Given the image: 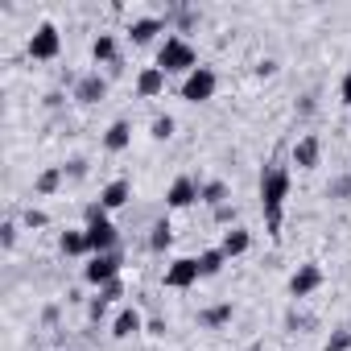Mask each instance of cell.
<instances>
[{"instance_id":"obj_20","label":"cell","mask_w":351,"mask_h":351,"mask_svg":"<svg viewBox=\"0 0 351 351\" xmlns=\"http://www.w3.org/2000/svg\"><path fill=\"white\" fill-rule=\"evenodd\" d=\"M195 261H199V277H219V273H223V265H228L223 248H207V252H199Z\"/></svg>"},{"instance_id":"obj_7","label":"cell","mask_w":351,"mask_h":351,"mask_svg":"<svg viewBox=\"0 0 351 351\" xmlns=\"http://www.w3.org/2000/svg\"><path fill=\"white\" fill-rule=\"evenodd\" d=\"M195 203H199V182L186 178V173H182V178H173V186L165 191V207H169V211H186V207H195Z\"/></svg>"},{"instance_id":"obj_33","label":"cell","mask_w":351,"mask_h":351,"mask_svg":"<svg viewBox=\"0 0 351 351\" xmlns=\"http://www.w3.org/2000/svg\"><path fill=\"white\" fill-rule=\"evenodd\" d=\"M0 244H5V248L17 244V223H5V228H0Z\"/></svg>"},{"instance_id":"obj_16","label":"cell","mask_w":351,"mask_h":351,"mask_svg":"<svg viewBox=\"0 0 351 351\" xmlns=\"http://www.w3.org/2000/svg\"><path fill=\"white\" fill-rule=\"evenodd\" d=\"M128 195H132V186H128L124 178H116V182H108V186L99 191V203H104V211H116V207L128 203Z\"/></svg>"},{"instance_id":"obj_3","label":"cell","mask_w":351,"mask_h":351,"mask_svg":"<svg viewBox=\"0 0 351 351\" xmlns=\"http://www.w3.org/2000/svg\"><path fill=\"white\" fill-rule=\"evenodd\" d=\"M58 50H62V34H58V25L42 21V25L34 29V38H29V58H34V62H50V58H58Z\"/></svg>"},{"instance_id":"obj_18","label":"cell","mask_w":351,"mask_h":351,"mask_svg":"<svg viewBox=\"0 0 351 351\" xmlns=\"http://www.w3.org/2000/svg\"><path fill=\"white\" fill-rule=\"evenodd\" d=\"M219 248H223V256H228V261H232V256H244V252L252 248V236L236 223L232 232H223V244H219Z\"/></svg>"},{"instance_id":"obj_32","label":"cell","mask_w":351,"mask_h":351,"mask_svg":"<svg viewBox=\"0 0 351 351\" xmlns=\"http://www.w3.org/2000/svg\"><path fill=\"white\" fill-rule=\"evenodd\" d=\"M215 219H219V223H232V228H236V207H232V203L215 207Z\"/></svg>"},{"instance_id":"obj_9","label":"cell","mask_w":351,"mask_h":351,"mask_svg":"<svg viewBox=\"0 0 351 351\" xmlns=\"http://www.w3.org/2000/svg\"><path fill=\"white\" fill-rule=\"evenodd\" d=\"M318 285H322V269H318V265H302V269L289 277V298L302 302V298H310Z\"/></svg>"},{"instance_id":"obj_19","label":"cell","mask_w":351,"mask_h":351,"mask_svg":"<svg viewBox=\"0 0 351 351\" xmlns=\"http://www.w3.org/2000/svg\"><path fill=\"white\" fill-rule=\"evenodd\" d=\"M136 330H145V322H141V314H136L132 306H124V310L112 318V335H116V339H128V335H136Z\"/></svg>"},{"instance_id":"obj_30","label":"cell","mask_w":351,"mask_h":351,"mask_svg":"<svg viewBox=\"0 0 351 351\" xmlns=\"http://www.w3.org/2000/svg\"><path fill=\"white\" fill-rule=\"evenodd\" d=\"M62 173H66V178H83V173H87V161H83V157H71V161L62 165Z\"/></svg>"},{"instance_id":"obj_14","label":"cell","mask_w":351,"mask_h":351,"mask_svg":"<svg viewBox=\"0 0 351 351\" xmlns=\"http://www.w3.org/2000/svg\"><path fill=\"white\" fill-rule=\"evenodd\" d=\"M128 141H132V124H128V120H112L108 132H104V149H108V153H124Z\"/></svg>"},{"instance_id":"obj_8","label":"cell","mask_w":351,"mask_h":351,"mask_svg":"<svg viewBox=\"0 0 351 351\" xmlns=\"http://www.w3.org/2000/svg\"><path fill=\"white\" fill-rule=\"evenodd\" d=\"M195 281H203V277H199V261H195V256H178V261L165 269V285H169V289H191Z\"/></svg>"},{"instance_id":"obj_23","label":"cell","mask_w":351,"mask_h":351,"mask_svg":"<svg viewBox=\"0 0 351 351\" xmlns=\"http://www.w3.org/2000/svg\"><path fill=\"white\" fill-rule=\"evenodd\" d=\"M199 203H207L211 211L223 207V203H228V182H203V186H199Z\"/></svg>"},{"instance_id":"obj_1","label":"cell","mask_w":351,"mask_h":351,"mask_svg":"<svg viewBox=\"0 0 351 351\" xmlns=\"http://www.w3.org/2000/svg\"><path fill=\"white\" fill-rule=\"evenodd\" d=\"M285 199H289V169L285 165H269L261 173V211H265V228H269L273 240H281Z\"/></svg>"},{"instance_id":"obj_4","label":"cell","mask_w":351,"mask_h":351,"mask_svg":"<svg viewBox=\"0 0 351 351\" xmlns=\"http://www.w3.org/2000/svg\"><path fill=\"white\" fill-rule=\"evenodd\" d=\"M215 87H219L215 71H211V66H199V71H191V75L182 79V99H186V104H207V99L215 95Z\"/></svg>"},{"instance_id":"obj_5","label":"cell","mask_w":351,"mask_h":351,"mask_svg":"<svg viewBox=\"0 0 351 351\" xmlns=\"http://www.w3.org/2000/svg\"><path fill=\"white\" fill-rule=\"evenodd\" d=\"M87 248H91V256H104V252H116L120 248V232H116V223L104 215V219H91L87 228Z\"/></svg>"},{"instance_id":"obj_21","label":"cell","mask_w":351,"mask_h":351,"mask_svg":"<svg viewBox=\"0 0 351 351\" xmlns=\"http://www.w3.org/2000/svg\"><path fill=\"white\" fill-rule=\"evenodd\" d=\"M232 302H219V306H207L203 314H199V326L203 330H215V326H223V322H232Z\"/></svg>"},{"instance_id":"obj_10","label":"cell","mask_w":351,"mask_h":351,"mask_svg":"<svg viewBox=\"0 0 351 351\" xmlns=\"http://www.w3.org/2000/svg\"><path fill=\"white\" fill-rule=\"evenodd\" d=\"M161 29H165V17H136L128 25V38H132V46H149Z\"/></svg>"},{"instance_id":"obj_28","label":"cell","mask_w":351,"mask_h":351,"mask_svg":"<svg viewBox=\"0 0 351 351\" xmlns=\"http://www.w3.org/2000/svg\"><path fill=\"white\" fill-rule=\"evenodd\" d=\"M99 298H104L108 306H112V302H120V298H124V281H120V277H116V281H108V285L99 289Z\"/></svg>"},{"instance_id":"obj_24","label":"cell","mask_w":351,"mask_h":351,"mask_svg":"<svg viewBox=\"0 0 351 351\" xmlns=\"http://www.w3.org/2000/svg\"><path fill=\"white\" fill-rule=\"evenodd\" d=\"M62 178H66V173H62V165H54V169L38 173V182H34V191H38V195H54V191L62 186Z\"/></svg>"},{"instance_id":"obj_12","label":"cell","mask_w":351,"mask_h":351,"mask_svg":"<svg viewBox=\"0 0 351 351\" xmlns=\"http://www.w3.org/2000/svg\"><path fill=\"white\" fill-rule=\"evenodd\" d=\"M165 91V71L161 66H145L141 75H136V95L141 99H153V95H161Z\"/></svg>"},{"instance_id":"obj_17","label":"cell","mask_w":351,"mask_h":351,"mask_svg":"<svg viewBox=\"0 0 351 351\" xmlns=\"http://www.w3.org/2000/svg\"><path fill=\"white\" fill-rule=\"evenodd\" d=\"M58 248H62V256H87V252H91L83 228H66V232L58 236Z\"/></svg>"},{"instance_id":"obj_25","label":"cell","mask_w":351,"mask_h":351,"mask_svg":"<svg viewBox=\"0 0 351 351\" xmlns=\"http://www.w3.org/2000/svg\"><path fill=\"white\" fill-rule=\"evenodd\" d=\"M326 199H335V203L351 199V173H343V178H335V182L326 186Z\"/></svg>"},{"instance_id":"obj_34","label":"cell","mask_w":351,"mask_h":351,"mask_svg":"<svg viewBox=\"0 0 351 351\" xmlns=\"http://www.w3.org/2000/svg\"><path fill=\"white\" fill-rule=\"evenodd\" d=\"M273 75H277V62H273V58H265V62L256 66V79H273Z\"/></svg>"},{"instance_id":"obj_11","label":"cell","mask_w":351,"mask_h":351,"mask_svg":"<svg viewBox=\"0 0 351 351\" xmlns=\"http://www.w3.org/2000/svg\"><path fill=\"white\" fill-rule=\"evenodd\" d=\"M108 95V83L99 79V71H91V75H83L79 83H75V99L79 104H99Z\"/></svg>"},{"instance_id":"obj_35","label":"cell","mask_w":351,"mask_h":351,"mask_svg":"<svg viewBox=\"0 0 351 351\" xmlns=\"http://www.w3.org/2000/svg\"><path fill=\"white\" fill-rule=\"evenodd\" d=\"M339 99L351 108V71H347V75H343V83H339Z\"/></svg>"},{"instance_id":"obj_2","label":"cell","mask_w":351,"mask_h":351,"mask_svg":"<svg viewBox=\"0 0 351 351\" xmlns=\"http://www.w3.org/2000/svg\"><path fill=\"white\" fill-rule=\"evenodd\" d=\"M157 66L165 71V75H191V71H199V50L186 42V38H165L161 42V50H157Z\"/></svg>"},{"instance_id":"obj_27","label":"cell","mask_w":351,"mask_h":351,"mask_svg":"<svg viewBox=\"0 0 351 351\" xmlns=\"http://www.w3.org/2000/svg\"><path fill=\"white\" fill-rule=\"evenodd\" d=\"M173 136V116H157L153 120V141H169Z\"/></svg>"},{"instance_id":"obj_29","label":"cell","mask_w":351,"mask_h":351,"mask_svg":"<svg viewBox=\"0 0 351 351\" xmlns=\"http://www.w3.org/2000/svg\"><path fill=\"white\" fill-rule=\"evenodd\" d=\"M104 314H108V302H104V298H99V293H95V298H91V302H87V318H91V322H99V318H104Z\"/></svg>"},{"instance_id":"obj_31","label":"cell","mask_w":351,"mask_h":351,"mask_svg":"<svg viewBox=\"0 0 351 351\" xmlns=\"http://www.w3.org/2000/svg\"><path fill=\"white\" fill-rule=\"evenodd\" d=\"M50 219H46V211H38V207H29L25 211V228H46Z\"/></svg>"},{"instance_id":"obj_26","label":"cell","mask_w":351,"mask_h":351,"mask_svg":"<svg viewBox=\"0 0 351 351\" xmlns=\"http://www.w3.org/2000/svg\"><path fill=\"white\" fill-rule=\"evenodd\" d=\"M326 351H351V326H343V330H335V335L326 339Z\"/></svg>"},{"instance_id":"obj_13","label":"cell","mask_w":351,"mask_h":351,"mask_svg":"<svg viewBox=\"0 0 351 351\" xmlns=\"http://www.w3.org/2000/svg\"><path fill=\"white\" fill-rule=\"evenodd\" d=\"M318 157H322V141H318V136H302V141L293 145V165H298V169H314Z\"/></svg>"},{"instance_id":"obj_15","label":"cell","mask_w":351,"mask_h":351,"mask_svg":"<svg viewBox=\"0 0 351 351\" xmlns=\"http://www.w3.org/2000/svg\"><path fill=\"white\" fill-rule=\"evenodd\" d=\"M91 58H95V66H120L116 38H112V34H99V38L91 42Z\"/></svg>"},{"instance_id":"obj_22","label":"cell","mask_w":351,"mask_h":351,"mask_svg":"<svg viewBox=\"0 0 351 351\" xmlns=\"http://www.w3.org/2000/svg\"><path fill=\"white\" fill-rule=\"evenodd\" d=\"M169 244H173V228H169V219H157L149 228V252H165Z\"/></svg>"},{"instance_id":"obj_6","label":"cell","mask_w":351,"mask_h":351,"mask_svg":"<svg viewBox=\"0 0 351 351\" xmlns=\"http://www.w3.org/2000/svg\"><path fill=\"white\" fill-rule=\"evenodd\" d=\"M120 265H124V256H120V248H116V252H104V256H91V265L83 269V277H87V285H95V289H104L108 281H116V277H120Z\"/></svg>"}]
</instances>
